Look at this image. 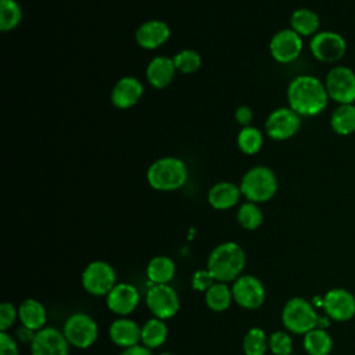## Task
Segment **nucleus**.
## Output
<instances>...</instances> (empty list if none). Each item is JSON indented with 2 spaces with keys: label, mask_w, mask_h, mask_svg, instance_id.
Listing matches in <instances>:
<instances>
[{
  "label": "nucleus",
  "mask_w": 355,
  "mask_h": 355,
  "mask_svg": "<svg viewBox=\"0 0 355 355\" xmlns=\"http://www.w3.org/2000/svg\"><path fill=\"white\" fill-rule=\"evenodd\" d=\"M324 82L313 75H298L287 86V103L300 116L309 118L322 114L329 105Z\"/></svg>",
  "instance_id": "1"
},
{
  "label": "nucleus",
  "mask_w": 355,
  "mask_h": 355,
  "mask_svg": "<svg viewBox=\"0 0 355 355\" xmlns=\"http://www.w3.org/2000/svg\"><path fill=\"white\" fill-rule=\"evenodd\" d=\"M245 266V252L243 247L234 241L218 244L208 255L207 269L216 282H234L241 276Z\"/></svg>",
  "instance_id": "2"
},
{
  "label": "nucleus",
  "mask_w": 355,
  "mask_h": 355,
  "mask_svg": "<svg viewBox=\"0 0 355 355\" xmlns=\"http://www.w3.org/2000/svg\"><path fill=\"white\" fill-rule=\"evenodd\" d=\"M189 169L183 159L178 157H162L151 162L147 168V183L158 191H173L184 186Z\"/></svg>",
  "instance_id": "3"
},
{
  "label": "nucleus",
  "mask_w": 355,
  "mask_h": 355,
  "mask_svg": "<svg viewBox=\"0 0 355 355\" xmlns=\"http://www.w3.org/2000/svg\"><path fill=\"white\" fill-rule=\"evenodd\" d=\"M239 186L247 201L259 204L266 202L275 197L277 193L279 182L273 169L265 165H257L250 168L243 175Z\"/></svg>",
  "instance_id": "4"
},
{
  "label": "nucleus",
  "mask_w": 355,
  "mask_h": 355,
  "mask_svg": "<svg viewBox=\"0 0 355 355\" xmlns=\"http://www.w3.org/2000/svg\"><path fill=\"white\" fill-rule=\"evenodd\" d=\"M282 322L287 331L305 334L318 327L319 316L312 302L302 297H293L282 309Z\"/></svg>",
  "instance_id": "5"
},
{
  "label": "nucleus",
  "mask_w": 355,
  "mask_h": 355,
  "mask_svg": "<svg viewBox=\"0 0 355 355\" xmlns=\"http://www.w3.org/2000/svg\"><path fill=\"white\" fill-rule=\"evenodd\" d=\"M347 40L336 31H319L309 39V51L312 57L323 64H338L347 54Z\"/></svg>",
  "instance_id": "6"
},
{
  "label": "nucleus",
  "mask_w": 355,
  "mask_h": 355,
  "mask_svg": "<svg viewBox=\"0 0 355 355\" xmlns=\"http://www.w3.org/2000/svg\"><path fill=\"white\" fill-rule=\"evenodd\" d=\"M323 82L329 98L337 105L355 103V71L351 67L343 64L333 65Z\"/></svg>",
  "instance_id": "7"
},
{
  "label": "nucleus",
  "mask_w": 355,
  "mask_h": 355,
  "mask_svg": "<svg viewBox=\"0 0 355 355\" xmlns=\"http://www.w3.org/2000/svg\"><path fill=\"white\" fill-rule=\"evenodd\" d=\"M62 333L69 345L85 349L93 345L97 340L98 327L92 316L85 312H76L68 316L64 323Z\"/></svg>",
  "instance_id": "8"
},
{
  "label": "nucleus",
  "mask_w": 355,
  "mask_h": 355,
  "mask_svg": "<svg viewBox=\"0 0 355 355\" xmlns=\"http://www.w3.org/2000/svg\"><path fill=\"white\" fill-rule=\"evenodd\" d=\"M302 116H300L293 108L279 107L273 110L265 121L266 135L276 141H284L294 137L300 128Z\"/></svg>",
  "instance_id": "9"
},
{
  "label": "nucleus",
  "mask_w": 355,
  "mask_h": 355,
  "mask_svg": "<svg viewBox=\"0 0 355 355\" xmlns=\"http://www.w3.org/2000/svg\"><path fill=\"white\" fill-rule=\"evenodd\" d=\"M116 284V273L105 261H93L82 272V286L92 295H107Z\"/></svg>",
  "instance_id": "10"
},
{
  "label": "nucleus",
  "mask_w": 355,
  "mask_h": 355,
  "mask_svg": "<svg viewBox=\"0 0 355 355\" xmlns=\"http://www.w3.org/2000/svg\"><path fill=\"white\" fill-rule=\"evenodd\" d=\"M304 50V39L291 28L277 31L269 42V53L279 64L294 62Z\"/></svg>",
  "instance_id": "11"
},
{
  "label": "nucleus",
  "mask_w": 355,
  "mask_h": 355,
  "mask_svg": "<svg viewBox=\"0 0 355 355\" xmlns=\"http://www.w3.org/2000/svg\"><path fill=\"white\" fill-rule=\"evenodd\" d=\"M146 304L154 318L166 320L180 308L179 295L169 284H153L146 293Z\"/></svg>",
  "instance_id": "12"
},
{
  "label": "nucleus",
  "mask_w": 355,
  "mask_h": 355,
  "mask_svg": "<svg viewBox=\"0 0 355 355\" xmlns=\"http://www.w3.org/2000/svg\"><path fill=\"white\" fill-rule=\"evenodd\" d=\"M233 301L245 309L259 308L266 297L265 287L259 279L251 275L239 276L232 286Z\"/></svg>",
  "instance_id": "13"
},
{
  "label": "nucleus",
  "mask_w": 355,
  "mask_h": 355,
  "mask_svg": "<svg viewBox=\"0 0 355 355\" xmlns=\"http://www.w3.org/2000/svg\"><path fill=\"white\" fill-rule=\"evenodd\" d=\"M322 306L327 318L347 322L355 315V297L345 288H331L322 298Z\"/></svg>",
  "instance_id": "14"
},
{
  "label": "nucleus",
  "mask_w": 355,
  "mask_h": 355,
  "mask_svg": "<svg viewBox=\"0 0 355 355\" xmlns=\"http://www.w3.org/2000/svg\"><path fill=\"white\" fill-rule=\"evenodd\" d=\"M31 355H69V343L62 330L43 327L35 333L31 343Z\"/></svg>",
  "instance_id": "15"
},
{
  "label": "nucleus",
  "mask_w": 355,
  "mask_h": 355,
  "mask_svg": "<svg viewBox=\"0 0 355 355\" xmlns=\"http://www.w3.org/2000/svg\"><path fill=\"white\" fill-rule=\"evenodd\" d=\"M139 301V290L130 283H116L114 288L105 295L108 309L119 316L132 313L137 308Z\"/></svg>",
  "instance_id": "16"
},
{
  "label": "nucleus",
  "mask_w": 355,
  "mask_h": 355,
  "mask_svg": "<svg viewBox=\"0 0 355 355\" xmlns=\"http://www.w3.org/2000/svg\"><path fill=\"white\" fill-rule=\"evenodd\" d=\"M171 37V28L162 19H148L139 25L135 32L136 43L146 50L161 47Z\"/></svg>",
  "instance_id": "17"
},
{
  "label": "nucleus",
  "mask_w": 355,
  "mask_h": 355,
  "mask_svg": "<svg viewBox=\"0 0 355 355\" xmlns=\"http://www.w3.org/2000/svg\"><path fill=\"white\" fill-rule=\"evenodd\" d=\"M144 93L143 83L135 76H123L111 90V103L118 110H129L139 103Z\"/></svg>",
  "instance_id": "18"
},
{
  "label": "nucleus",
  "mask_w": 355,
  "mask_h": 355,
  "mask_svg": "<svg viewBox=\"0 0 355 355\" xmlns=\"http://www.w3.org/2000/svg\"><path fill=\"white\" fill-rule=\"evenodd\" d=\"M176 72L178 71L173 58L165 55H155L147 64L146 78L153 87L165 89L172 83Z\"/></svg>",
  "instance_id": "19"
},
{
  "label": "nucleus",
  "mask_w": 355,
  "mask_h": 355,
  "mask_svg": "<svg viewBox=\"0 0 355 355\" xmlns=\"http://www.w3.org/2000/svg\"><path fill=\"white\" fill-rule=\"evenodd\" d=\"M108 334L111 341L123 349L141 343V327L135 320L123 316L111 323Z\"/></svg>",
  "instance_id": "20"
},
{
  "label": "nucleus",
  "mask_w": 355,
  "mask_h": 355,
  "mask_svg": "<svg viewBox=\"0 0 355 355\" xmlns=\"http://www.w3.org/2000/svg\"><path fill=\"white\" fill-rule=\"evenodd\" d=\"M240 196H243L240 186L232 182H218L208 190L207 200L212 208L225 211L233 208L239 202Z\"/></svg>",
  "instance_id": "21"
},
{
  "label": "nucleus",
  "mask_w": 355,
  "mask_h": 355,
  "mask_svg": "<svg viewBox=\"0 0 355 355\" xmlns=\"http://www.w3.org/2000/svg\"><path fill=\"white\" fill-rule=\"evenodd\" d=\"M290 28L301 37H312L320 31V18L312 8L300 7L290 15Z\"/></svg>",
  "instance_id": "22"
},
{
  "label": "nucleus",
  "mask_w": 355,
  "mask_h": 355,
  "mask_svg": "<svg viewBox=\"0 0 355 355\" xmlns=\"http://www.w3.org/2000/svg\"><path fill=\"white\" fill-rule=\"evenodd\" d=\"M18 319L21 320L24 327L39 331L46 324V308L40 301L35 298H26L18 306Z\"/></svg>",
  "instance_id": "23"
},
{
  "label": "nucleus",
  "mask_w": 355,
  "mask_h": 355,
  "mask_svg": "<svg viewBox=\"0 0 355 355\" xmlns=\"http://www.w3.org/2000/svg\"><path fill=\"white\" fill-rule=\"evenodd\" d=\"M331 130L338 136L355 133V104H338L329 118Z\"/></svg>",
  "instance_id": "24"
},
{
  "label": "nucleus",
  "mask_w": 355,
  "mask_h": 355,
  "mask_svg": "<svg viewBox=\"0 0 355 355\" xmlns=\"http://www.w3.org/2000/svg\"><path fill=\"white\" fill-rule=\"evenodd\" d=\"M175 272V262L166 255H157L151 258L146 268V276L151 284H169Z\"/></svg>",
  "instance_id": "25"
},
{
  "label": "nucleus",
  "mask_w": 355,
  "mask_h": 355,
  "mask_svg": "<svg viewBox=\"0 0 355 355\" xmlns=\"http://www.w3.org/2000/svg\"><path fill=\"white\" fill-rule=\"evenodd\" d=\"M302 345L308 355H329L333 349V340L324 329L315 327L304 334Z\"/></svg>",
  "instance_id": "26"
},
{
  "label": "nucleus",
  "mask_w": 355,
  "mask_h": 355,
  "mask_svg": "<svg viewBox=\"0 0 355 355\" xmlns=\"http://www.w3.org/2000/svg\"><path fill=\"white\" fill-rule=\"evenodd\" d=\"M168 337V326L159 318H151L141 326V344L150 349L161 347Z\"/></svg>",
  "instance_id": "27"
},
{
  "label": "nucleus",
  "mask_w": 355,
  "mask_h": 355,
  "mask_svg": "<svg viewBox=\"0 0 355 355\" xmlns=\"http://www.w3.org/2000/svg\"><path fill=\"white\" fill-rule=\"evenodd\" d=\"M233 301L232 287L226 283L215 282L207 291H205V304L211 311L222 312L226 311Z\"/></svg>",
  "instance_id": "28"
},
{
  "label": "nucleus",
  "mask_w": 355,
  "mask_h": 355,
  "mask_svg": "<svg viewBox=\"0 0 355 355\" xmlns=\"http://www.w3.org/2000/svg\"><path fill=\"white\" fill-rule=\"evenodd\" d=\"M236 143H237L239 150L243 154L254 155L261 150V147L263 144V135L258 128H255L252 125L244 126L239 130Z\"/></svg>",
  "instance_id": "29"
},
{
  "label": "nucleus",
  "mask_w": 355,
  "mask_h": 355,
  "mask_svg": "<svg viewBox=\"0 0 355 355\" xmlns=\"http://www.w3.org/2000/svg\"><path fill=\"white\" fill-rule=\"evenodd\" d=\"M22 21V8L17 0H0V31L11 32Z\"/></svg>",
  "instance_id": "30"
},
{
  "label": "nucleus",
  "mask_w": 355,
  "mask_h": 355,
  "mask_svg": "<svg viewBox=\"0 0 355 355\" xmlns=\"http://www.w3.org/2000/svg\"><path fill=\"white\" fill-rule=\"evenodd\" d=\"M239 225L245 230H255L258 229L263 222V214L258 204L245 201L243 202L236 214Z\"/></svg>",
  "instance_id": "31"
},
{
  "label": "nucleus",
  "mask_w": 355,
  "mask_h": 355,
  "mask_svg": "<svg viewBox=\"0 0 355 355\" xmlns=\"http://www.w3.org/2000/svg\"><path fill=\"white\" fill-rule=\"evenodd\" d=\"M269 337L259 327L250 329L243 338V351L245 355H265L269 349Z\"/></svg>",
  "instance_id": "32"
},
{
  "label": "nucleus",
  "mask_w": 355,
  "mask_h": 355,
  "mask_svg": "<svg viewBox=\"0 0 355 355\" xmlns=\"http://www.w3.org/2000/svg\"><path fill=\"white\" fill-rule=\"evenodd\" d=\"M172 58H173L176 71H179L180 73H184V75L197 72L202 62L200 53L196 50H191V49H184V50L179 51L178 54H175Z\"/></svg>",
  "instance_id": "33"
},
{
  "label": "nucleus",
  "mask_w": 355,
  "mask_h": 355,
  "mask_svg": "<svg viewBox=\"0 0 355 355\" xmlns=\"http://www.w3.org/2000/svg\"><path fill=\"white\" fill-rule=\"evenodd\" d=\"M269 349L273 355H291L293 340L288 331L277 330L269 336Z\"/></svg>",
  "instance_id": "34"
},
{
  "label": "nucleus",
  "mask_w": 355,
  "mask_h": 355,
  "mask_svg": "<svg viewBox=\"0 0 355 355\" xmlns=\"http://www.w3.org/2000/svg\"><path fill=\"white\" fill-rule=\"evenodd\" d=\"M18 318V309L11 302L0 305V330L7 331Z\"/></svg>",
  "instance_id": "35"
},
{
  "label": "nucleus",
  "mask_w": 355,
  "mask_h": 355,
  "mask_svg": "<svg viewBox=\"0 0 355 355\" xmlns=\"http://www.w3.org/2000/svg\"><path fill=\"white\" fill-rule=\"evenodd\" d=\"M216 280L214 279V276L211 275V272L208 269H201V270H196L193 277H191V287L196 291H207Z\"/></svg>",
  "instance_id": "36"
},
{
  "label": "nucleus",
  "mask_w": 355,
  "mask_h": 355,
  "mask_svg": "<svg viewBox=\"0 0 355 355\" xmlns=\"http://www.w3.org/2000/svg\"><path fill=\"white\" fill-rule=\"evenodd\" d=\"M0 355H19L17 341L7 331L0 333Z\"/></svg>",
  "instance_id": "37"
},
{
  "label": "nucleus",
  "mask_w": 355,
  "mask_h": 355,
  "mask_svg": "<svg viewBox=\"0 0 355 355\" xmlns=\"http://www.w3.org/2000/svg\"><path fill=\"white\" fill-rule=\"evenodd\" d=\"M234 119L236 122L244 128V126H250L251 121H252V111L248 105H240L236 108L234 111Z\"/></svg>",
  "instance_id": "38"
},
{
  "label": "nucleus",
  "mask_w": 355,
  "mask_h": 355,
  "mask_svg": "<svg viewBox=\"0 0 355 355\" xmlns=\"http://www.w3.org/2000/svg\"><path fill=\"white\" fill-rule=\"evenodd\" d=\"M119 355H153L150 348L144 347L143 344H137L135 347H130V348H126L123 349Z\"/></svg>",
  "instance_id": "39"
},
{
  "label": "nucleus",
  "mask_w": 355,
  "mask_h": 355,
  "mask_svg": "<svg viewBox=\"0 0 355 355\" xmlns=\"http://www.w3.org/2000/svg\"><path fill=\"white\" fill-rule=\"evenodd\" d=\"M35 333L36 331H33V330H31V329H26V327H21V329H18V331H17V336H18V338L21 340V341H24V343H32V340H33V337H35Z\"/></svg>",
  "instance_id": "40"
},
{
  "label": "nucleus",
  "mask_w": 355,
  "mask_h": 355,
  "mask_svg": "<svg viewBox=\"0 0 355 355\" xmlns=\"http://www.w3.org/2000/svg\"><path fill=\"white\" fill-rule=\"evenodd\" d=\"M159 355H173V354H171V352H162V354H159Z\"/></svg>",
  "instance_id": "41"
},
{
  "label": "nucleus",
  "mask_w": 355,
  "mask_h": 355,
  "mask_svg": "<svg viewBox=\"0 0 355 355\" xmlns=\"http://www.w3.org/2000/svg\"><path fill=\"white\" fill-rule=\"evenodd\" d=\"M354 104H355V103H354Z\"/></svg>",
  "instance_id": "42"
}]
</instances>
